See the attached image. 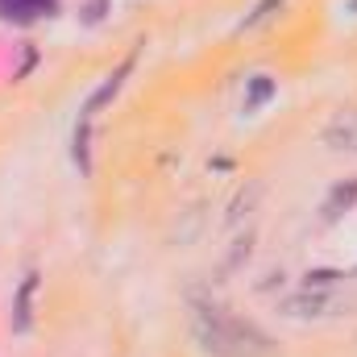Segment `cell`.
Listing matches in <instances>:
<instances>
[{
	"label": "cell",
	"instance_id": "obj_4",
	"mask_svg": "<svg viewBox=\"0 0 357 357\" xmlns=\"http://www.w3.org/2000/svg\"><path fill=\"white\" fill-rule=\"evenodd\" d=\"M33 291H38V274H25L21 278V291L13 299V333H29V307H33Z\"/></svg>",
	"mask_w": 357,
	"mask_h": 357
},
{
	"label": "cell",
	"instance_id": "obj_12",
	"mask_svg": "<svg viewBox=\"0 0 357 357\" xmlns=\"http://www.w3.org/2000/svg\"><path fill=\"white\" fill-rule=\"evenodd\" d=\"M354 13H357V0H354Z\"/></svg>",
	"mask_w": 357,
	"mask_h": 357
},
{
	"label": "cell",
	"instance_id": "obj_2",
	"mask_svg": "<svg viewBox=\"0 0 357 357\" xmlns=\"http://www.w3.org/2000/svg\"><path fill=\"white\" fill-rule=\"evenodd\" d=\"M341 307H345V299L324 291V287H303L299 295L278 299V312L291 316V320H324V316H337Z\"/></svg>",
	"mask_w": 357,
	"mask_h": 357
},
{
	"label": "cell",
	"instance_id": "obj_11",
	"mask_svg": "<svg viewBox=\"0 0 357 357\" xmlns=\"http://www.w3.org/2000/svg\"><path fill=\"white\" fill-rule=\"evenodd\" d=\"M100 8H104V0H91L88 4V21H100Z\"/></svg>",
	"mask_w": 357,
	"mask_h": 357
},
{
	"label": "cell",
	"instance_id": "obj_9",
	"mask_svg": "<svg viewBox=\"0 0 357 357\" xmlns=\"http://www.w3.org/2000/svg\"><path fill=\"white\" fill-rule=\"evenodd\" d=\"M337 278H345V274H337V270H312L307 274V287H333Z\"/></svg>",
	"mask_w": 357,
	"mask_h": 357
},
{
	"label": "cell",
	"instance_id": "obj_5",
	"mask_svg": "<svg viewBox=\"0 0 357 357\" xmlns=\"http://www.w3.org/2000/svg\"><path fill=\"white\" fill-rule=\"evenodd\" d=\"M357 199V178H349V183H341V187H333V195L324 199V220H337L341 212H349Z\"/></svg>",
	"mask_w": 357,
	"mask_h": 357
},
{
	"label": "cell",
	"instance_id": "obj_1",
	"mask_svg": "<svg viewBox=\"0 0 357 357\" xmlns=\"http://www.w3.org/2000/svg\"><path fill=\"white\" fill-rule=\"evenodd\" d=\"M191 337L212 357H278V345L258 324H250V320H241L216 303L191 307Z\"/></svg>",
	"mask_w": 357,
	"mask_h": 357
},
{
	"label": "cell",
	"instance_id": "obj_6",
	"mask_svg": "<svg viewBox=\"0 0 357 357\" xmlns=\"http://www.w3.org/2000/svg\"><path fill=\"white\" fill-rule=\"evenodd\" d=\"M129 71H133V59H125V63H121V71H116V75H108V79H104V88H100V91L88 100V116L96 112V108H104V104H108V100L121 91V79H125Z\"/></svg>",
	"mask_w": 357,
	"mask_h": 357
},
{
	"label": "cell",
	"instance_id": "obj_10",
	"mask_svg": "<svg viewBox=\"0 0 357 357\" xmlns=\"http://www.w3.org/2000/svg\"><path fill=\"white\" fill-rule=\"evenodd\" d=\"M270 8H278V0H262V4H258V13H254V17H250V21H245V25H250V29H254V25H258V21H266V17H270Z\"/></svg>",
	"mask_w": 357,
	"mask_h": 357
},
{
	"label": "cell",
	"instance_id": "obj_8",
	"mask_svg": "<svg viewBox=\"0 0 357 357\" xmlns=\"http://www.w3.org/2000/svg\"><path fill=\"white\" fill-rule=\"evenodd\" d=\"M50 8V0H0V17H33Z\"/></svg>",
	"mask_w": 357,
	"mask_h": 357
},
{
	"label": "cell",
	"instance_id": "obj_3",
	"mask_svg": "<svg viewBox=\"0 0 357 357\" xmlns=\"http://www.w3.org/2000/svg\"><path fill=\"white\" fill-rule=\"evenodd\" d=\"M324 142L333 150H354L357 154V112H341L328 129H324Z\"/></svg>",
	"mask_w": 357,
	"mask_h": 357
},
{
	"label": "cell",
	"instance_id": "obj_7",
	"mask_svg": "<svg viewBox=\"0 0 357 357\" xmlns=\"http://www.w3.org/2000/svg\"><path fill=\"white\" fill-rule=\"evenodd\" d=\"M270 96H274V79L270 75H254L250 79V91H245V112H258Z\"/></svg>",
	"mask_w": 357,
	"mask_h": 357
}]
</instances>
